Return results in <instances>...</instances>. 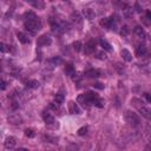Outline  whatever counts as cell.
Masks as SVG:
<instances>
[{"mask_svg":"<svg viewBox=\"0 0 151 151\" xmlns=\"http://www.w3.org/2000/svg\"><path fill=\"white\" fill-rule=\"evenodd\" d=\"M78 150H79V146L76 144H70L67 146V151H78Z\"/></svg>","mask_w":151,"mask_h":151,"instance_id":"26","label":"cell"},{"mask_svg":"<svg viewBox=\"0 0 151 151\" xmlns=\"http://www.w3.org/2000/svg\"><path fill=\"white\" fill-rule=\"evenodd\" d=\"M86 132H87V127H86V126H83V127H80V129L78 130V134H79V136H84Z\"/></svg>","mask_w":151,"mask_h":151,"instance_id":"30","label":"cell"},{"mask_svg":"<svg viewBox=\"0 0 151 151\" xmlns=\"http://www.w3.org/2000/svg\"><path fill=\"white\" fill-rule=\"evenodd\" d=\"M83 15H84L86 19L92 20V19H94L96 13H94V11L91 9V8H84V9H83Z\"/></svg>","mask_w":151,"mask_h":151,"instance_id":"12","label":"cell"},{"mask_svg":"<svg viewBox=\"0 0 151 151\" xmlns=\"http://www.w3.org/2000/svg\"><path fill=\"white\" fill-rule=\"evenodd\" d=\"M31 4H32L35 8H44V6H45V4H44L42 1H31Z\"/></svg>","mask_w":151,"mask_h":151,"instance_id":"21","label":"cell"},{"mask_svg":"<svg viewBox=\"0 0 151 151\" xmlns=\"http://www.w3.org/2000/svg\"><path fill=\"white\" fill-rule=\"evenodd\" d=\"M51 42H52V39H51L47 34H44V35H41V37L38 38V40H37V46H39V47H41V46H47V45H51Z\"/></svg>","mask_w":151,"mask_h":151,"instance_id":"5","label":"cell"},{"mask_svg":"<svg viewBox=\"0 0 151 151\" xmlns=\"http://www.w3.org/2000/svg\"><path fill=\"white\" fill-rule=\"evenodd\" d=\"M25 136L26 137H29V138H33L35 136V133H34V131L32 129H26L25 130Z\"/></svg>","mask_w":151,"mask_h":151,"instance_id":"24","label":"cell"},{"mask_svg":"<svg viewBox=\"0 0 151 151\" xmlns=\"http://www.w3.org/2000/svg\"><path fill=\"white\" fill-rule=\"evenodd\" d=\"M134 7H136V11L137 12H140L142 11V8L139 7V4H134Z\"/></svg>","mask_w":151,"mask_h":151,"instance_id":"39","label":"cell"},{"mask_svg":"<svg viewBox=\"0 0 151 151\" xmlns=\"http://www.w3.org/2000/svg\"><path fill=\"white\" fill-rule=\"evenodd\" d=\"M15 144H17V139L14 137H12V136L7 137L6 140H5V147L6 149H13L15 146Z\"/></svg>","mask_w":151,"mask_h":151,"instance_id":"11","label":"cell"},{"mask_svg":"<svg viewBox=\"0 0 151 151\" xmlns=\"http://www.w3.org/2000/svg\"><path fill=\"white\" fill-rule=\"evenodd\" d=\"M28 15L29 17L25 20V28L27 31H29L31 33H35L37 31H39L41 28V21L33 13H29Z\"/></svg>","mask_w":151,"mask_h":151,"instance_id":"1","label":"cell"},{"mask_svg":"<svg viewBox=\"0 0 151 151\" xmlns=\"http://www.w3.org/2000/svg\"><path fill=\"white\" fill-rule=\"evenodd\" d=\"M54 99H55V103L60 104V103H63V101H64V96H63L61 93H58V94H55Z\"/></svg>","mask_w":151,"mask_h":151,"instance_id":"25","label":"cell"},{"mask_svg":"<svg viewBox=\"0 0 151 151\" xmlns=\"http://www.w3.org/2000/svg\"><path fill=\"white\" fill-rule=\"evenodd\" d=\"M8 122L11 124H14V125H19L22 123V118L19 116V114H12L8 117Z\"/></svg>","mask_w":151,"mask_h":151,"instance_id":"10","label":"cell"},{"mask_svg":"<svg viewBox=\"0 0 151 151\" xmlns=\"http://www.w3.org/2000/svg\"><path fill=\"white\" fill-rule=\"evenodd\" d=\"M144 96H145V99H146V101H147V103H150V101H151V97H150V94L146 92V93H144Z\"/></svg>","mask_w":151,"mask_h":151,"instance_id":"37","label":"cell"},{"mask_svg":"<svg viewBox=\"0 0 151 151\" xmlns=\"http://www.w3.org/2000/svg\"><path fill=\"white\" fill-rule=\"evenodd\" d=\"M17 37H18V39H19V41H20L21 44H28V42H29V38H28L25 33H22V32H19V33L17 34Z\"/></svg>","mask_w":151,"mask_h":151,"instance_id":"14","label":"cell"},{"mask_svg":"<svg viewBox=\"0 0 151 151\" xmlns=\"http://www.w3.org/2000/svg\"><path fill=\"white\" fill-rule=\"evenodd\" d=\"M85 76L88 78H98L100 76V72H99V70H90V71L85 72Z\"/></svg>","mask_w":151,"mask_h":151,"instance_id":"15","label":"cell"},{"mask_svg":"<svg viewBox=\"0 0 151 151\" xmlns=\"http://www.w3.org/2000/svg\"><path fill=\"white\" fill-rule=\"evenodd\" d=\"M120 34H122V35H124V37H126V35L129 34V28H127V26H123V27H122Z\"/></svg>","mask_w":151,"mask_h":151,"instance_id":"29","label":"cell"},{"mask_svg":"<svg viewBox=\"0 0 151 151\" xmlns=\"http://www.w3.org/2000/svg\"><path fill=\"white\" fill-rule=\"evenodd\" d=\"M146 53H147V50H146L145 45H139L136 50V54L138 57H144V55H146Z\"/></svg>","mask_w":151,"mask_h":151,"instance_id":"13","label":"cell"},{"mask_svg":"<svg viewBox=\"0 0 151 151\" xmlns=\"http://www.w3.org/2000/svg\"><path fill=\"white\" fill-rule=\"evenodd\" d=\"M73 48H74V51L79 52V51L81 50V42H80V41H76V42L73 44Z\"/></svg>","mask_w":151,"mask_h":151,"instance_id":"27","label":"cell"},{"mask_svg":"<svg viewBox=\"0 0 151 151\" xmlns=\"http://www.w3.org/2000/svg\"><path fill=\"white\" fill-rule=\"evenodd\" d=\"M94 50H96V42L93 41V40H90L87 44H85V46H84V53L85 54H91V53H93L94 52Z\"/></svg>","mask_w":151,"mask_h":151,"instance_id":"6","label":"cell"},{"mask_svg":"<svg viewBox=\"0 0 151 151\" xmlns=\"http://www.w3.org/2000/svg\"><path fill=\"white\" fill-rule=\"evenodd\" d=\"M68 111L72 114H79L80 113V109H79V106L74 101H70L68 103Z\"/></svg>","mask_w":151,"mask_h":151,"instance_id":"9","label":"cell"},{"mask_svg":"<svg viewBox=\"0 0 151 151\" xmlns=\"http://www.w3.org/2000/svg\"><path fill=\"white\" fill-rule=\"evenodd\" d=\"M100 25L106 27V28H110V29H114V19L113 17H110V18H104L100 20Z\"/></svg>","mask_w":151,"mask_h":151,"instance_id":"4","label":"cell"},{"mask_svg":"<svg viewBox=\"0 0 151 151\" xmlns=\"http://www.w3.org/2000/svg\"><path fill=\"white\" fill-rule=\"evenodd\" d=\"M123 12H124V15L126 17V18H129L130 15H131V13H132V9H130V8H125V9H123Z\"/></svg>","mask_w":151,"mask_h":151,"instance_id":"32","label":"cell"},{"mask_svg":"<svg viewBox=\"0 0 151 151\" xmlns=\"http://www.w3.org/2000/svg\"><path fill=\"white\" fill-rule=\"evenodd\" d=\"M17 151H29V150H27V149H25V147H19Z\"/></svg>","mask_w":151,"mask_h":151,"instance_id":"41","label":"cell"},{"mask_svg":"<svg viewBox=\"0 0 151 151\" xmlns=\"http://www.w3.org/2000/svg\"><path fill=\"white\" fill-rule=\"evenodd\" d=\"M125 119H126V122H127L130 125H132V126H138L139 123H140L139 116H138L137 113L132 112V111H126V113H125Z\"/></svg>","mask_w":151,"mask_h":151,"instance_id":"3","label":"cell"},{"mask_svg":"<svg viewBox=\"0 0 151 151\" xmlns=\"http://www.w3.org/2000/svg\"><path fill=\"white\" fill-rule=\"evenodd\" d=\"M131 104L138 110V112H139L143 117H145L146 119H150V118H151V110H150L149 106H146L140 99H138V98H132V99H131Z\"/></svg>","mask_w":151,"mask_h":151,"instance_id":"2","label":"cell"},{"mask_svg":"<svg viewBox=\"0 0 151 151\" xmlns=\"http://www.w3.org/2000/svg\"><path fill=\"white\" fill-rule=\"evenodd\" d=\"M99 44H100V46H101L104 50H106V51H111V50H112V46H111L106 40H104V39H99Z\"/></svg>","mask_w":151,"mask_h":151,"instance_id":"18","label":"cell"},{"mask_svg":"<svg viewBox=\"0 0 151 151\" xmlns=\"http://www.w3.org/2000/svg\"><path fill=\"white\" fill-rule=\"evenodd\" d=\"M72 20L76 21V22H80V17H79V14H78V13H73V14H72Z\"/></svg>","mask_w":151,"mask_h":151,"instance_id":"31","label":"cell"},{"mask_svg":"<svg viewBox=\"0 0 151 151\" xmlns=\"http://www.w3.org/2000/svg\"><path fill=\"white\" fill-rule=\"evenodd\" d=\"M122 57H123V59H124L125 61H131V60H132V54H131L127 50H123V51H122Z\"/></svg>","mask_w":151,"mask_h":151,"instance_id":"17","label":"cell"},{"mask_svg":"<svg viewBox=\"0 0 151 151\" xmlns=\"http://www.w3.org/2000/svg\"><path fill=\"white\" fill-rule=\"evenodd\" d=\"M77 100H78V103H79V104H81V106H84L85 109H88V107H90V105H91L85 93H84V94H79V96H78V98H77Z\"/></svg>","mask_w":151,"mask_h":151,"instance_id":"7","label":"cell"},{"mask_svg":"<svg viewBox=\"0 0 151 151\" xmlns=\"http://www.w3.org/2000/svg\"><path fill=\"white\" fill-rule=\"evenodd\" d=\"M50 63H53L54 65H59V64L63 63V59H61L60 57H53V58L50 60Z\"/></svg>","mask_w":151,"mask_h":151,"instance_id":"22","label":"cell"},{"mask_svg":"<svg viewBox=\"0 0 151 151\" xmlns=\"http://www.w3.org/2000/svg\"><path fill=\"white\" fill-rule=\"evenodd\" d=\"M71 77H72V79H73L74 81L80 79V76H79V73H72V76H71Z\"/></svg>","mask_w":151,"mask_h":151,"instance_id":"33","label":"cell"},{"mask_svg":"<svg viewBox=\"0 0 151 151\" xmlns=\"http://www.w3.org/2000/svg\"><path fill=\"white\" fill-rule=\"evenodd\" d=\"M50 107H51L52 110H57V109L59 107V104H58V103H51V104H50Z\"/></svg>","mask_w":151,"mask_h":151,"instance_id":"34","label":"cell"},{"mask_svg":"<svg viewBox=\"0 0 151 151\" xmlns=\"http://www.w3.org/2000/svg\"><path fill=\"white\" fill-rule=\"evenodd\" d=\"M42 119H44V122H45L47 125H52V124L54 123V117H53L50 112H47V111H44V112H42Z\"/></svg>","mask_w":151,"mask_h":151,"instance_id":"8","label":"cell"},{"mask_svg":"<svg viewBox=\"0 0 151 151\" xmlns=\"http://www.w3.org/2000/svg\"><path fill=\"white\" fill-rule=\"evenodd\" d=\"M9 51V46H7L6 44H4V42H0V52H2V53H7Z\"/></svg>","mask_w":151,"mask_h":151,"instance_id":"23","label":"cell"},{"mask_svg":"<svg viewBox=\"0 0 151 151\" xmlns=\"http://www.w3.org/2000/svg\"><path fill=\"white\" fill-rule=\"evenodd\" d=\"M98 58H99V59H106V55L100 52V53H98Z\"/></svg>","mask_w":151,"mask_h":151,"instance_id":"38","label":"cell"},{"mask_svg":"<svg viewBox=\"0 0 151 151\" xmlns=\"http://www.w3.org/2000/svg\"><path fill=\"white\" fill-rule=\"evenodd\" d=\"M146 18L150 20L151 19V13H150V11H146Z\"/></svg>","mask_w":151,"mask_h":151,"instance_id":"40","label":"cell"},{"mask_svg":"<svg viewBox=\"0 0 151 151\" xmlns=\"http://www.w3.org/2000/svg\"><path fill=\"white\" fill-rule=\"evenodd\" d=\"M44 139H45V140H48L50 143H58V142H57L58 138H54V137H51V136H45Z\"/></svg>","mask_w":151,"mask_h":151,"instance_id":"28","label":"cell"},{"mask_svg":"<svg viewBox=\"0 0 151 151\" xmlns=\"http://www.w3.org/2000/svg\"><path fill=\"white\" fill-rule=\"evenodd\" d=\"M65 72H66L68 76H72V73H74V66H73L72 63H70V64H67V65L65 66Z\"/></svg>","mask_w":151,"mask_h":151,"instance_id":"20","label":"cell"},{"mask_svg":"<svg viewBox=\"0 0 151 151\" xmlns=\"http://www.w3.org/2000/svg\"><path fill=\"white\" fill-rule=\"evenodd\" d=\"M5 88H6V83L2 79H0V90H5Z\"/></svg>","mask_w":151,"mask_h":151,"instance_id":"36","label":"cell"},{"mask_svg":"<svg viewBox=\"0 0 151 151\" xmlns=\"http://www.w3.org/2000/svg\"><path fill=\"white\" fill-rule=\"evenodd\" d=\"M134 33H136V35L138 37V38H142V39H144L145 38V31L140 27V26H136L134 27Z\"/></svg>","mask_w":151,"mask_h":151,"instance_id":"16","label":"cell"},{"mask_svg":"<svg viewBox=\"0 0 151 151\" xmlns=\"http://www.w3.org/2000/svg\"><path fill=\"white\" fill-rule=\"evenodd\" d=\"M93 86L97 87V88H99V90H103V88H104V85L100 84V83H96V84H93Z\"/></svg>","mask_w":151,"mask_h":151,"instance_id":"35","label":"cell"},{"mask_svg":"<svg viewBox=\"0 0 151 151\" xmlns=\"http://www.w3.org/2000/svg\"><path fill=\"white\" fill-rule=\"evenodd\" d=\"M26 86H27V88H33V90H35V88L39 87V83H38L37 80H28V81L26 83Z\"/></svg>","mask_w":151,"mask_h":151,"instance_id":"19","label":"cell"}]
</instances>
